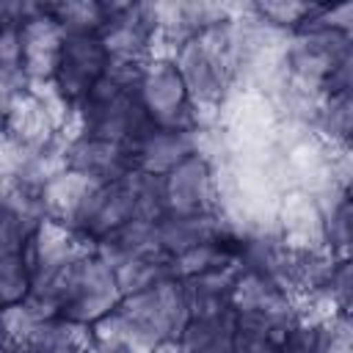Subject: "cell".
I'll return each mask as SVG.
<instances>
[{"instance_id": "1", "label": "cell", "mask_w": 353, "mask_h": 353, "mask_svg": "<svg viewBox=\"0 0 353 353\" xmlns=\"http://www.w3.org/2000/svg\"><path fill=\"white\" fill-rule=\"evenodd\" d=\"M135 72L138 66L110 63L108 74L72 108V116H69L74 121L72 135L102 138L124 146L138 141L152 124L143 108L138 105V97L132 88Z\"/></svg>"}, {"instance_id": "22", "label": "cell", "mask_w": 353, "mask_h": 353, "mask_svg": "<svg viewBox=\"0 0 353 353\" xmlns=\"http://www.w3.org/2000/svg\"><path fill=\"white\" fill-rule=\"evenodd\" d=\"M28 88L25 77L19 72H8V69H0V130L11 113V108L17 105V99L22 97V91Z\"/></svg>"}, {"instance_id": "21", "label": "cell", "mask_w": 353, "mask_h": 353, "mask_svg": "<svg viewBox=\"0 0 353 353\" xmlns=\"http://www.w3.org/2000/svg\"><path fill=\"white\" fill-rule=\"evenodd\" d=\"M279 353H320L317 347V328L309 320H295L287 334L281 336Z\"/></svg>"}, {"instance_id": "7", "label": "cell", "mask_w": 353, "mask_h": 353, "mask_svg": "<svg viewBox=\"0 0 353 353\" xmlns=\"http://www.w3.org/2000/svg\"><path fill=\"white\" fill-rule=\"evenodd\" d=\"M63 168L80 174L91 185L119 182L132 174V154L130 146L88 138V135H69L63 143Z\"/></svg>"}, {"instance_id": "26", "label": "cell", "mask_w": 353, "mask_h": 353, "mask_svg": "<svg viewBox=\"0 0 353 353\" xmlns=\"http://www.w3.org/2000/svg\"><path fill=\"white\" fill-rule=\"evenodd\" d=\"M0 185H3V176H0Z\"/></svg>"}, {"instance_id": "13", "label": "cell", "mask_w": 353, "mask_h": 353, "mask_svg": "<svg viewBox=\"0 0 353 353\" xmlns=\"http://www.w3.org/2000/svg\"><path fill=\"white\" fill-rule=\"evenodd\" d=\"M91 342V328L77 325L66 317L47 314L33 323L22 345L33 353H83Z\"/></svg>"}, {"instance_id": "6", "label": "cell", "mask_w": 353, "mask_h": 353, "mask_svg": "<svg viewBox=\"0 0 353 353\" xmlns=\"http://www.w3.org/2000/svg\"><path fill=\"white\" fill-rule=\"evenodd\" d=\"M163 182L165 212H215L221 210V179L212 160L199 149L174 165Z\"/></svg>"}, {"instance_id": "8", "label": "cell", "mask_w": 353, "mask_h": 353, "mask_svg": "<svg viewBox=\"0 0 353 353\" xmlns=\"http://www.w3.org/2000/svg\"><path fill=\"white\" fill-rule=\"evenodd\" d=\"M61 41L63 33L58 30V25L44 14V6H36V11L19 28V74L30 88L47 85L52 80Z\"/></svg>"}, {"instance_id": "2", "label": "cell", "mask_w": 353, "mask_h": 353, "mask_svg": "<svg viewBox=\"0 0 353 353\" xmlns=\"http://www.w3.org/2000/svg\"><path fill=\"white\" fill-rule=\"evenodd\" d=\"M171 61L188 88V97H190L199 119H201V113H212L223 105L226 94L234 85V72L210 30L179 41L171 52Z\"/></svg>"}, {"instance_id": "17", "label": "cell", "mask_w": 353, "mask_h": 353, "mask_svg": "<svg viewBox=\"0 0 353 353\" xmlns=\"http://www.w3.org/2000/svg\"><path fill=\"white\" fill-rule=\"evenodd\" d=\"M113 273H116L121 298H124V295H132V292H141V290H149V287H154L157 281L176 276L174 262H171L165 254H160V251H149V254H143V256H135V259L119 265Z\"/></svg>"}, {"instance_id": "25", "label": "cell", "mask_w": 353, "mask_h": 353, "mask_svg": "<svg viewBox=\"0 0 353 353\" xmlns=\"http://www.w3.org/2000/svg\"><path fill=\"white\" fill-rule=\"evenodd\" d=\"M152 353H182L179 350V345H176V339H168V342H160Z\"/></svg>"}, {"instance_id": "4", "label": "cell", "mask_w": 353, "mask_h": 353, "mask_svg": "<svg viewBox=\"0 0 353 353\" xmlns=\"http://www.w3.org/2000/svg\"><path fill=\"white\" fill-rule=\"evenodd\" d=\"M157 19L152 6L141 3H108V19L99 41L110 63L141 66L152 58L157 44Z\"/></svg>"}, {"instance_id": "15", "label": "cell", "mask_w": 353, "mask_h": 353, "mask_svg": "<svg viewBox=\"0 0 353 353\" xmlns=\"http://www.w3.org/2000/svg\"><path fill=\"white\" fill-rule=\"evenodd\" d=\"M154 221H130L124 226H119L116 232L105 234L102 240H97L91 245V251L105 262L110 265L113 270L135 256H143L149 251H157L154 245V229H152Z\"/></svg>"}, {"instance_id": "24", "label": "cell", "mask_w": 353, "mask_h": 353, "mask_svg": "<svg viewBox=\"0 0 353 353\" xmlns=\"http://www.w3.org/2000/svg\"><path fill=\"white\" fill-rule=\"evenodd\" d=\"M14 342H17V339H14V334H11L8 317H6V312H0V353H3V350H8Z\"/></svg>"}, {"instance_id": "18", "label": "cell", "mask_w": 353, "mask_h": 353, "mask_svg": "<svg viewBox=\"0 0 353 353\" xmlns=\"http://www.w3.org/2000/svg\"><path fill=\"white\" fill-rule=\"evenodd\" d=\"M30 292V265L25 251L0 254V312L19 306Z\"/></svg>"}, {"instance_id": "23", "label": "cell", "mask_w": 353, "mask_h": 353, "mask_svg": "<svg viewBox=\"0 0 353 353\" xmlns=\"http://www.w3.org/2000/svg\"><path fill=\"white\" fill-rule=\"evenodd\" d=\"M83 353H130V350L121 347V345H113V342H105V339H94L91 336V342L85 345Z\"/></svg>"}, {"instance_id": "5", "label": "cell", "mask_w": 353, "mask_h": 353, "mask_svg": "<svg viewBox=\"0 0 353 353\" xmlns=\"http://www.w3.org/2000/svg\"><path fill=\"white\" fill-rule=\"evenodd\" d=\"M110 69L99 36H63L50 88L72 110Z\"/></svg>"}, {"instance_id": "12", "label": "cell", "mask_w": 353, "mask_h": 353, "mask_svg": "<svg viewBox=\"0 0 353 353\" xmlns=\"http://www.w3.org/2000/svg\"><path fill=\"white\" fill-rule=\"evenodd\" d=\"M240 279V268L237 265H215L207 268L201 273L185 276V292H188V303H190V314L196 312H215V309H226L232 306V295Z\"/></svg>"}, {"instance_id": "3", "label": "cell", "mask_w": 353, "mask_h": 353, "mask_svg": "<svg viewBox=\"0 0 353 353\" xmlns=\"http://www.w3.org/2000/svg\"><path fill=\"white\" fill-rule=\"evenodd\" d=\"M135 97L152 127L199 130V113L171 58H149L135 72Z\"/></svg>"}, {"instance_id": "10", "label": "cell", "mask_w": 353, "mask_h": 353, "mask_svg": "<svg viewBox=\"0 0 353 353\" xmlns=\"http://www.w3.org/2000/svg\"><path fill=\"white\" fill-rule=\"evenodd\" d=\"M199 130H168L149 127L138 141L130 143L132 168L149 176H165L185 157L199 152Z\"/></svg>"}, {"instance_id": "14", "label": "cell", "mask_w": 353, "mask_h": 353, "mask_svg": "<svg viewBox=\"0 0 353 353\" xmlns=\"http://www.w3.org/2000/svg\"><path fill=\"white\" fill-rule=\"evenodd\" d=\"M309 124L314 132L323 138L328 149L350 146V132H353V91L342 94H320L312 110Z\"/></svg>"}, {"instance_id": "11", "label": "cell", "mask_w": 353, "mask_h": 353, "mask_svg": "<svg viewBox=\"0 0 353 353\" xmlns=\"http://www.w3.org/2000/svg\"><path fill=\"white\" fill-rule=\"evenodd\" d=\"M182 353H237V317L234 309L196 312L188 317L176 336Z\"/></svg>"}, {"instance_id": "19", "label": "cell", "mask_w": 353, "mask_h": 353, "mask_svg": "<svg viewBox=\"0 0 353 353\" xmlns=\"http://www.w3.org/2000/svg\"><path fill=\"white\" fill-rule=\"evenodd\" d=\"M248 8L265 28H270L281 36H290L303 25V19L312 14L314 3H256Z\"/></svg>"}, {"instance_id": "16", "label": "cell", "mask_w": 353, "mask_h": 353, "mask_svg": "<svg viewBox=\"0 0 353 353\" xmlns=\"http://www.w3.org/2000/svg\"><path fill=\"white\" fill-rule=\"evenodd\" d=\"M44 14L58 25L63 36H99L108 19V3H97V0L44 3Z\"/></svg>"}, {"instance_id": "20", "label": "cell", "mask_w": 353, "mask_h": 353, "mask_svg": "<svg viewBox=\"0 0 353 353\" xmlns=\"http://www.w3.org/2000/svg\"><path fill=\"white\" fill-rule=\"evenodd\" d=\"M320 353H353L350 312H334L314 323Z\"/></svg>"}, {"instance_id": "9", "label": "cell", "mask_w": 353, "mask_h": 353, "mask_svg": "<svg viewBox=\"0 0 353 353\" xmlns=\"http://www.w3.org/2000/svg\"><path fill=\"white\" fill-rule=\"evenodd\" d=\"M232 223L215 212H163L152 229H154V245L160 254H165L171 262L185 256L188 251L210 243L221 232H226Z\"/></svg>"}]
</instances>
